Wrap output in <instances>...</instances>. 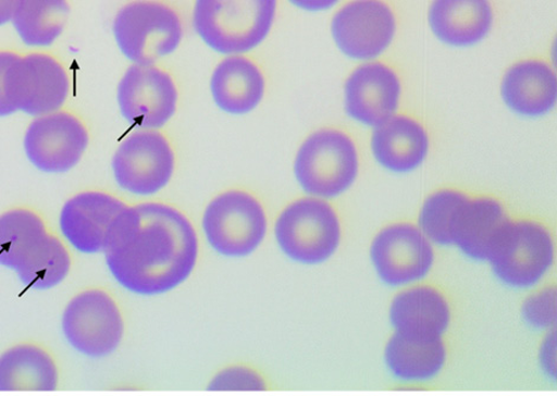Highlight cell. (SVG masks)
Here are the masks:
<instances>
[{
    "mask_svg": "<svg viewBox=\"0 0 557 396\" xmlns=\"http://www.w3.org/2000/svg\"><path fill=\"white\" fill-rule=\"evenodd\" d=\"M360 157L348 134L335 128L311 133L297 150L294 174L310 197L335 199L358 180Z\"/></svg>",
    "mask_w": 557,
    "mask_h": 396,
    "instance_id": "cell-3",
    "label": "cell"
},
{
    "mask_svg": "<svg viewBox=\"0 0 557 396\" xmlns=\"http://www.w3.org/2000/svg\"><path fill=\"white\" fill-rule=\"evenodd\" d=\"M18 57L13 51H0V117L10 116L16 113V109L10 103L5 91V77L9 66Z\"/></svg>",
    "mask_w": 557,
    "mask_h": 396,
    "instance_id": "cell-32",
    "label": "cell"
},
{
    "mask_svg": "<svg viewBox=\"0 0 557 396\" xmlns=\"http://www.w3.org/2000/svg\"><path fill=\"white\" fill-rule=\"evenodd\" d=\"M211 94L216 107L231 115L249 114L265 95V77L260 66L244 54H228L215 66Z\"/></svg>",
    "mask_w": 557,
    "mask_h": 396,
    "instance_id": "cell-21",
    "label": "cell"
},
{
    "mask_svg": "<svg viewBox=\"0 0 557 396\" xmlns=\"http://www.w3.org/2000/svg\"><path fill=\"white\" fill-rule=\"evenodd\" d=\"M448 349L444 337H417L394 333L384 348L389 375L405 385H425L445 370Z\"/></svg>",
    "mask_w": 557,
    "mask_h": 396,
    "instance_id": "cell-20",
    "label": "cell"
},
{
    "mask_svg": "<svg viewBox=\"0 0 557 396\" xmlns=\"http://www.w3.org/2000/svg\"><path fill=\"white\" fill-rule=\"evenodd\" d=\"M512 218L505 203L492 196H469L453 231V248L473 262H488Z\"/></svg>",
    "mask_w": 557,
    "mask_h": 396,
    "instance_id": "cell-18",
    "label": "cell"
},
{
    "mask_svg": "<svg viewBox=\"0 0 557 396\" xmlns=\"http://www.w3.org/2000/svg\"><path fill=\"white\" fill-rule=\"evenodd\" d=\"M48 235L42 216L30 209L0 214V265L16 271Z\"/></svg>",
    "mask_w": 557,
    "mask_h": 396,
    "instance_id": "cell-26",
    "label": "cell"
},
{
    "mask_svg": "<svg viewBox=\"0 0 557 396\" xmlns=\"http://www.w3.org/2000/svg\"><path fill=\"white\" fill-rule=\"evenodd\" d=\"M388 320L394 333L444 337L453 324V307L437 286L420 282L393 296Z\"/></svg>",
    "mask_w": 557,
    "mask_h": 396,
    "instance_id": "cell-17",
    "label": "cell"
},
{
    "mask_svg": "<svg viewBox=\"0 0 557 396\" xmlns=\"http://www.w3.org/2000/svg\"><path fill=\"white\" fill-rule=\"evenodd\" d=\"M58 386V364L45 348L22 344L0 355V392H52Z\"/></svg>",
    "mask_w": 557,
    "mask_h": 396,
    "instance_id": "cell-24",
    "label": "cell"
},
{
    "mask_svg": "<svg viewBox=\"0 0 557 396\" xmlns=\"http://www.w3.org/2000/svg\"><path fill=\"white\" fill-rule=\"evenodd\" d=\"M127 205L101 190H86L64 203L60 227L64 238L83 253L103 252L116 216Z\"/></svg>",
    "mask_w": 557,
    "mask_h": 396,
    "instance_id": "cell-16",
    "label": "cell"
},
{
    "mask_svg": "<svg viewBox=\"0 0 557 396\" xmlns=\"http://www.w3.org/2000/svg\"><path fill=\"white\" fill-rule=\"evenodd\" d=\"M209 388L212 391H264L265 381L250 368L235 366L216 374Z\"/></svg>",
    "mask_w": 557,
    "mask_h": 396,
    "instance_id": "cell-30",
    "label": "cell"
},
{
    "mask_svg": "<svg viewBox=\"0 0 557 396\" xmlns=\"http://www.w3.org/2000/svg\"><path fill=\"white\" fill-rule=\"evenodd\" d=\"M277 0H195L194 27L211 50L243 54L260 47L273 30Z\"/></svg>",
    "mask_w": 557,
    "mask_h": 396,
    "instance_id": "cell-2",
    "label": "cell"
},
{
    "mask_svg": "<svg viewBox=\"0 0 557 396\" xmlns=\"http://www.w3.org/2000/svg\"><path fill=\"white\" fill-rule=\"evenodd\" d=\"M521 306L523 322L536 332L555 330L557 322V293L555 285L537 286Z\"/></svg>",
    "mask_w": 557,
    "mask_h": 396,
    "instance_id": "cell-29",
    "label": "cell"
},
{
    "mask_svg": "<svg viewBox=\"0 0 557 396\" xmlns=\"http://www.w3.org/2000/svg\"><path fill=\"white\" fill-rule=\"evenodd\" d=\"M555 256L552 230L532 218H521L510 222L487 263L507 288L533 290L549 275Z\"/></svg>",
    "mask_w": 557,
    "mask_h": 396,
    "instance_id": "cell-6",
    "label": "cell"
},
{
    "mask_svg": "<svg viewBox=\"0 0 557 396\" xmlns=\"http://www.w3.org/2000/svg\"><path fill=\"white\" fill-rule=\"evenodd\" d=\"M85 122L71 112L37 116L25 132L26 158L46 173H65L77 166L89 145Z\"/></svg>",
    "mask_w": 557,
    "mask_h": 396,
    "instance_id": "cell-13",
    "label": "cell"
},
{
    "mask_svg": "<svg viewBox=\"0 0 557 396\" xmlns=\"http://www.w3.org/2000/svg\"><path fill=\"white\" fill-rule=\"evenodd\" d=\"M429 23L443 44L468 48L482 42L491 33L494 11L488 0H433Z\"/></svg>",
    "mask_w": 557,
    "mask_h": 396,
    "instance_id": "cell-23",
    "label": "cell"
},
{
    "mask_svg": "<svg viewBox=\"0 0 557 396\" xmlns=\"http://www.w3.org/2000/svg\"><path fill=\"white\" fill-rule=\"evenodd\" d=\"M400 98V78L384 63L362 64L346 81V112L367 127L374 128L396 115Z\"/></svg>",
    "mask_w": 557,
    "mask_h": 396,
    "instance_id": "cell-15",
    "label": "cell"
},
{
    "mask_svg": "<svg viewBox=\"0 0 557 396\" xmlns=\"http://www.w3.org/2000/svg\"><path fill=\"white\" fill-rule=\"evenodd\" d=\"M113 35L128 61L153 65L181 47L184 25L178 11L162 0H132L116 12Z\"/></svg>",
    "mask_w": 557,
    "mask_h": 396,
    "instance_id": "cell-4",
    "label": "cell"
},
{
    "mask_svg": "<svg viewBox=\"0 0 557 396\" xmlns=\"http://www.w3.org/2000/svg\"><path fill=\"white\" fill-rule=\"evenodd\" d=\"M370 259L380 282L401 289L429 277L436 263V250L417 224L399 222L376 232Z\"/></svg>",
    "mask_w": 557,
    "mask_h": 396,
    "instance_id": "cell-8",
    "label": "cell"
},
{
    "mask_svg": "<svg viewBox=\"0 0 557 396\" xmlns=\"http://www.w3.org/2000/svg\"><path fill=\"white\" fill-rule=\"evenodd\" d=\"M539 366L546 379L556 381L557 375V347L556 331L552 330L542 338L539 347Z\"/></svg>",
    "mask_w": 557,
    "mask_h": 396,
    "instance_id": "cell-31",
    "label": "cell"
},
{
    "mask_svg": "<svg viewBox=\"0 0 557 396\" xmlns=\"http://www.w3.org/2000/svg\"><path fill=\"white\" fill-rule=\"evenodd\" d=\"M70 15L67 0H18L11 22L25 46L48 48L61 37Z\"/></svg>",
    "mask_w": 557,
    "mask_h": 396,
    "instance_id": "cell-25",
    "label": "cell"
},
{
    "mask_svg": "<svg viewBox=\"0 0 557 396\" xmlns=\"http://www.w3.org/2000/svg\"><path fill=\"white\" fill-rule=\"evenodd\" d=\"M288 2L304 11L321 12L334 8L339 0H288Z\"/></svg>",
    "mask_w": 557,
    "mask_h": 396,
    "instance_id": "cell-33",
    "label": "cell"
},
{
    "mask_svg": "<svg viewBox=\"0 0 557 396\" xmlns=\"http://www.w3.org/2000/svg\"><path fill=\"white\" fill-rule=\"evenodd\" d=\"M371 149L380 166L392 173L417 171L430 152V136L420 122L407 115H393L374 127Z\"/></svg>",
    "mask_w": 557,
    "mask_h": 396,
    "instance_id": "cell-19",
    "label": "cell"
},
{
    "mask_svg": "<svg viewBox=\"0 0 557 396\" xmlns=\"http://www.w3.org/2000/svg\"><path fill=\"white\" fill-rule=\"evenodd\" d=\"M122 116L141 129L169 124L178 107L180 92L170 73L153 65L133 64L117 86Z\"/></svg>",
    "mask_w": 557,
    "mask_h": 396,
    "instance_id": "cell-12",
    "label": "cell"
},
{
    "mask_svg": "<svg viewBox=\"0 0 557 396\" xmlns=\"http://www.w3.org/2000/svg\"><path fill=\"white\" fill-rule=\"evenodd\" d=\"M202 230L210 247L230 258L248 257L267 236L264 207L243 189H228L213 198L202 215Z\"/></svg>",
    "mask_w": 557,
    "mask_h": 396,
    "instance_id": "cell-7",
    "label": "cell"
},
{
    "mask_svg": "<svg viewBox=\"0 0 557 396\" xmlns=\"http://www.w3.org/2000/svg\"><path fill=\"white\" fill-rule=\"evenodd\" d=\"M335 45L351 60H373L384 53L397 32V21L383 0H351L332 20Z\"/></svg>",
    "mask_w": 557,
    "mask_h": 396,
    "instance_id": "cell-14",
    "label": "cell"
},
{
    "mask_svg": "<svg viewBox=\"0 0 557 396\" xmlns=\"http://www.w3.org/2000/svg\"><path fill=\"white\" fill-rule=\"evenodd\" d=\"M64 336L76 351L91 359L113 354L125 333L115 299L104 290L89 289L67 304L62 319Z\"/></svg>",
    "mask_w": 557,
    "mask_h": 396,
    "instance_id": "cell-10",
    "label": "cell"
},
{
    "mask_svg": "<svg viewBox=\"0 0 557 396\" xmlns=\"http://www.w3.org/2000/svg\"><path fill=\"white\" fill-rule=\"evenodd\" d=\"M502 99L516 114L540 117L552 112L557 98L553 67L540 60H525L509 67L502 81Z\"/></svg>",
    "mask_w": 557,
    "mask_h": 396,
    "instance_id": "cell-22",
    "label": "cell"
},
{
    "mask_svg": "<svg viewBox=\"0 0 557 396\" xmlns=\"http://www.w3.org/2000/svg\"><path fill=\"white\" fill-rule=\"evenodd\" d=\"M469 197L457 188L434 190L421 205L418 227L434 247L453 248V231L457 213Z\"/></svg>",
    "mask_w": 557,
    "mask_h": 396,
    "instance_id": "cell-28",
    "label": "cell"
},
{
    "mask_svg": "<svg viewBox=\"0 0 557 396\" xmlns=\"http://www.w3.org/2000/svg\"><path fill=\"white\" fill-rule=\"evenodd\" d=\"M18 0H0V26L11 22Z\"/></svg>",
    "mask_w": 557,
    "mask_h": 396,
    "instance_id": "cell-34",
    "label": "cell"
},
{
    "mask_svg": "<svg viewBox=\"0 0 557 396\" xmlns=\"http://www.w3.org/2000/svg\"><path fill=\"white\" fill-rule=\"evenodd\" d=\"M120 188L135 196H153L171 182L175 154L166 136L157 129H143L120 144L112 162Z\"/></svg>",
    "mask_w": 557,
    "mask_h": 396,
    "instance_id": "cell-11",
    "label": "cell"
},
{
    "mask_svg": "<svg viewBox=\"0 0 557 396\" xmlns=\"http://www.w3.org/2000/svg\"><path fill=\"white\" fill-rule=\"evenodd\" d=\"M71 268L70 251L60 238L49 234L15 272L28 288L48 290L61 284Z\"/></svg>",
    "mask_w": 557,
    "mask_h": 396,
    "instance_id": "cell-27",
    "label": "cell"
},
{
    "mask_svg": "<svg viewBox=\"0 0 557 396\" xmlns=\"http://www.w3.org/2000/svg\"><path fill=\"white\" fill-rule=\"evenodd\" d=\"M275 237L281 251L302 265L323 264L343 242V224L329 200L306 197L294 200L278 215Z\"/></svg>",
    "mask_w": 557,
    "mask_h": 396,
    "instance_id": "cell-5",
    "label": "cell"
},
{
    "mask_svg": "<svg viewBox=\"0 0 557 396\" xmlns=\"http://www.w3.org/2000/svg\"><path fill=\"white\" fill-rule=\"evenodd\" d=\"M103 252L122 288L158 296L178 288L193 275L199 240L182 211L168 203L143 202L126 207L116 216Z\"/></svg>",
    "mask_w": 557,
    "mask_h": 396,
    "instance_id": "cell-1",
    "label": "cell"
},
{
    "mask_svg": "<svg viewBox=\"0 0 557 396\" xmlns=\"http://www.w3.org/2000/svg\"><path fill=\"white\" fill-rule=\"evenodd\" d=\"M7 97L16 112L42 116L61 111L72 91L64 65L45 52L18 54L5 77Z\"/></svg>",
    "mask_w": 557,
    "mask_h": 396,
    "instance_id": "cell-9",
    "label": "cell"
}]
</instances>
